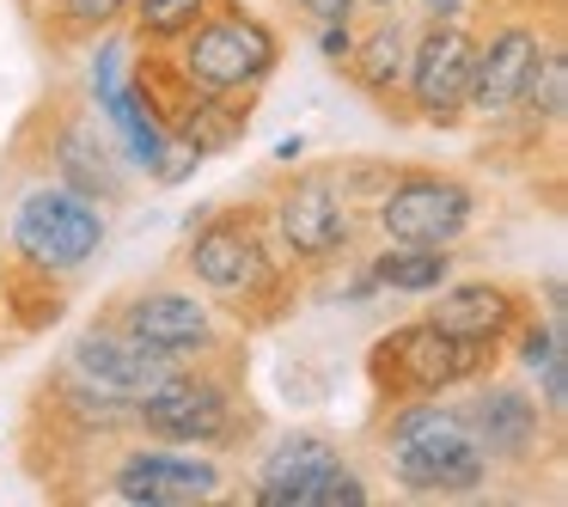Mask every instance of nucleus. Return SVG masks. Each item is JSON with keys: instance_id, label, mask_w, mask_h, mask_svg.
<instances>
[{"instance_id": "a211bd4d", "label": "nucleus", "mask_w": 568, "mask_h": 507, "mask_svg": "<svg viewBox=\"0 0 568 507\" xmlns=\"http://www.w3.org/2000/svg\"><path fill=\"white\" fill-rule=\"evenodd\" d=\"M470 55H477L470 19H416V43H409V68H404V123H428V129L465 123Z\"/></svg>"}, {"instance_id": "f3484780", "label": "nucleus", "mask_w": 568, "mask_h": 507, "mask_svg": "<svg viewBox=\"0 0 568 507\" xmlns=\"http://www.w3.org/2000/svg\"><path fill=\"white\" fill-rule=\"evenodd\" d=\"M470 221H477V190L434 165H397L367 209V226L392 245H458Z\"/></svg>"}, {"instance_id": "dca6fc26", "label": "nucleus", "mask_w": 568, "mask_h": 507, "mask_svg": "<svg viewBox=\"0 0 568 507\" xmlns=\"http://www.w3.org/2000/svg\"><path fill=\"white\" fill-rule=\"evenodd\" d=\"M458 397H465V416H470V428H477L483 453H489L495 477H501V470L538 477V465H556V453H562V416H550L531 385L483 373V379Z\"/></svg>"}, {"instance_id": "f257e3e1", "label": "nucleus", "mask_w": 568, "mask_h": 507, "mask_svg": "<svg viewBox=\"0 0 568 507\" xmlns=\"http://www.w3.org/2000/svg\"><path fill=\"white\" fill-rule=\"evenodd\" d=\"M184 275L190 287L214 300L239 331H257L294 312L306 275L287 263V251L275 245L270 221H263L257 202H239V209H209L184 239Z\"/></svg>"}, {"instance_id": "393cba45", "label": "nucleus", "mask_w": 568, "mask_h": 507, "mask_svg": "<svg viewBox=\"0 0 568 507\" xmlns=\"http://www.w3.org/2000/svg\"><path fill=\"white\" fill-rule=\"evenodd\" d=\"M312 38H318V55L331 68H343L348 43H355V19H331V26H312Z\"/></svg>"}, {"instance_id": "5701e85b", "label": "nucleus", "mask_w": 568, "mask_h": 507, "mask_svg": "<svg viewBox=\"0 0 568 507\" xmlns=\"http://www.w3.org/2000/svg\"><path fill=\"white\" fill-rule=\"evenodd\" d=\"M38 19V31L55 43V50H87L92 38L123 26L129 0H31L26 7Z\"/></svg>"}, {"instance_id": "0eeeda50", "label": "nucleus", "mask_w": 568, "mask_h": 507, "mask_svg": "<svg viewBox=\"0 0 568 507\" xmlns=\"http://www.w3.org/2000/svg\"><path fill=\"white\" fill-rule=\"evenodd\" d=\"M165 55H172V68L190 87L221 92V99H239V104H257V92L282 68V31L263 13H251L245 0H221Z\"/></svg>"}, {"instance_id": "c756f323", "label": "nucleus", "mask_w": 568, "mask_h": 507, "mask_svg": "<svg viewBox=\"0 0 568 507\" xmlns=\"http://www.w3.org/2000/svg\"><path fill=\"white\" fill-rule=\"evenodd\" d=\"M19 7H31V0H19Z\"/></svg>"}, {"instance_id": "423d86ee", "label": "nucleus", "mask_w": 568, "mask_h": 507, "mask_svg": "<svg viewBox=\"0 0 568 507\" xmlns=\"http://www.w3.org/2000/svg\"><path fill=\"white\" fill-rule=\"evenodd\" d=\"M501 348L465 343V336L440 331L434 318H404L367 348V385L373 404H409V397H458L501 367Z\"/></svg>"}, {"instance_id": "4be33fe9", "label": "nucleus", "mask_w": 568, "mask_h": 507, "mask_svg": "<svg viewBox=\"0 0 568 507\" xmlns=\"http://www.w3.org/2000/svg\"><path fill=\"white\" fill-rule=\"evenodd\" d=\"M361 270L379 294H434L458 275V245H392V239H379V251Z\"/></svg>"}, {"instance_id": "9d476101", "label": "nucleus", "mask_w": 568, "mask_h": 507, "mask_svg": "<svg viewBox=\"0 0 568 507\" xmlns=\"http://www.w3.org/2000/svg\"><path fill=\"white\" fill-rule=\"evenodd\" d=\"M111 239V221H104L99 202H87L80 190L55 184V178H38L26 196L13 202V221H7V251H13L19 270L55 275V282H74L92 257Z\"/></svg>"}, {"instance_id": "ddd939ff", "label": "nucleus", "mask_w": 568, "mask_h": 507, "mask_svg": "<svg viewBox=\"0 0 568 507\" xmlns=\"http://www.w3.org/2000/svg\"><path fill=\"white\" fill-rule=\"evenodd\" d=\"M92 495H116V501H135V507H196V501L233 495V477H226L221 453L129 434V440L104 458Z\"/></svg>"}, {"instance_id": "7ed1b4c3", "label": "nucleus", "mask_w": 568, "mask_h": 507, "mask_svg": "<svg viewBox=\"0 0 568 507\" xmlns=\"http://www.w3.org/2000/svg\"><path fill=\"white\" fill-rule=\"evenodd\" d=\"M263 416L245 385V348L202 361H178L160 385L135 404V434L172 446H202V453H245L257 440Z\"/></svg>"}, {"instance_id": "cd10ccee", "label": "nucleus", "mask_w": 568, "mask_h": 507, "mask_svg": "<svg viewBox=\"0 0 568 507\" xmlns=\"http://www.w3.org/2000/svg\"><path fill=\"white\" fill-rule=\"evenodd\" d=\"M300 153H306V141H300V135L275 141V165H300Z\"/></svg>"}, {"instance_id": "20e7f679", "label": "nucleus", "mask_w": 568, "mask_h": 507, "mask_svg": "<svg viewBox=\"0 0 568 507\" xmlns=\"http://www.w3.org/2000/svg\"><path fill=\"white\" fill-rule=\"evenodd\" d=\"M257 209H263L275 245L287 251V263H294L300 275L336 270V263L361 245V233H367V202L355 196L343 160L336 165H306V172L282 165V178L263 190Z\"/></svg>"}, {"instance_id": "f03ea898", "label": "nucleus", "mask_w": 568, "mask_h": 507, "mask_svg": "<svg viewBox=\"0 0 568 507\" xmlns=\"http://www.w3.org/2000/svg\"><path fill=\"white\" fill-rule=\"evenodd\" d=\"M373 458L404 495H477L495 483L489 453L465 416V397L373 404Z\"/></svg>"}, {"instance_id": "bb28decb", "label": "nucleus", "mask_w": 568, "mask_h": 507, "mask_svg": "<svg viewBox=\"0 0 568 507\" xmlns=\"http://www.w3.org/2000/svg\"><path fill=\"white\" fill-rule=\"evenodd\" d=\"M416 19H470V0H409Z\"/></svg>"}, {"instance_id": "6e6552de", "label": "nucleus", "mask_w": 568, "mask_h": 507, "mask_svg": "<svg viewBox=\"0 0 568 507\" xmlns=\"http://www.w3.org/2000/svg\"><path fill=\"white\" fill-rule=\"evenodd\" d=\"M245 495L257 507H367L373 483L324 428H287L251 465Z\"/></svg>"}, {"instance_id": "7c9ffc66", "label": "nucleus", "mask_w": 568, "mask_h": 507, "mask_svg": "<svg viewBox=\"0 0 568 507\" xmlns=\"http://www.w3.org/2000/svg\"><path fill=\"white\" fill-rule=\"evenodd\" d=\"M0 270H7V263H0Z\"/></svg>"}, {"instance_id": "412c9836", "label": "nucleus", "mask_w": 568, "mask_h": 507, "mask_svg": "<svg viewBox=\"0 0 568 507\" xmlns=\"http://www.w3.org/2000/svg\"><path fill=\"white\" fill-rule=\"evenodd\" d=\"M538 312V300L526 294L519 282H501V275H470V282H446L434 287V306L428 318L440 331L465 336V343H489L507 355V336Z\"/></svg>"}, {"instance_id": "9b49d317", "label": "nucleus", "mask_w": 568, "mask_h": 507, "mask_svg": "<svg viewBox=\"0 0 568 507\" xmlns=\"http://www.w3.org/2000/svg\"><path fill=\"white\" fill-rule=\"evenodd\" d=\"M92 62H87V99L92 111L111 123L116 148L129 153V165H135L141 178H153V184H184L190 178V153H178L172 141H165L160 116H153L148 92H141L135 68H129V38H116V31H104V38L87 43Z\"/></svg>"}, {"instance_id": "4468645a", "label": "nucleus", "mask_w": 568, "mask_h": 507, "mask_svg": "<svg viewBox=\"0 0 568 507\" xmlns=\"http://www.w3.org/2000/svg\"><path fill=\"white\" fill-rule=\"evenodd\" d=\"M129 68H135L141 92H148V104H153V116H160L165 141H172L178 153H190L196 165L214 160V153H233L239 141H245L251 104L190 87V80L172 68V55H165V50H135V43H129Z\"/></svg>"}, {"instance_id": "2eb2a0df", "label": "nucleus", "mask_w": 568, "mask_h": 507, "mask_svg": "<svg viewBox=\"0 0 568 507\" xmlns=\"http://www.w3.org/2000/svg\"><path fill=\"white\" fill-rule=\"evenodd\" d=\"M550 43H556V26L538 13H501L489 31H477L465 116H477L489 135H507L514 116L526 111V92H531V80H538Z\"/></svg>"}, {"instance_id": "c85d7f7f", "label": "nucleus", "mask_w": 568, "mask_h": 507, "mask_svg": "<svg viewBox=\"0 0 568 507\" xmlns=\"http://www.w3.org/2000/svg\"><path fill=\"white\" fill-rule=\"evenodd\" d=\"M355 7H367V13H379V7H404V0H355Z\"/></svg>"}, {"instance_id": "b1692460", "label": "nucleus", "mask_w": 568, "mask_h": 507, "mask_svg": "<svg viewBox=\"0 0 568 507\" xmlns=\"http://www.w3.org/2000/svg\"><path fill=\"white\" fill-rule=\"evenodd\" d=\"M221 0H129V13H123V26H129V43L135 50H172L178 38H184L196 19H209Z\"/></svg>"}, {"instance_id": "6ab92c4d", "label": "nucleus", "mask_w": 568, "mask_h": 507, "mask_svg": "<svg viewBox=\"0 0 568 507\" xmlns=\"http://www.w3.org/2000/svg\"><path fill=\"white\" fill-rule=\"evenodd\" d=\"M62 367L74 373L80 385H92V392L123 397V404H141V397H148L153 385H160L165 373L178 367V361L160 355V348H148V343H135L123 324H111V318L99 312V318H92L87 331L68 343Z\"/></svg>"}, {"instance_id": "aec40b11", "label": "nucleus", "mask_w": 568, "mask_h": 507, "mask_svg": "<svg viewBox=\"0 0 568 507\" xmlns=\"http://www.w3.org/2000/svg\"><path fill=\"white\" fill-rule=\"evenodd\" d=\"M409 43H416V13H404V7H379V19H367V26L355 19V43H348L343 68H336V74H343L367 104L392 111V123H404Z\"/></svg>"}, {"instance_id": "1a4fd4ad", "label": "nucleus", "mask_w": 568, "mask_h": 507, "mask_svg": "<svg viewBox=\"0 0 568 507\" xmlns=\"http://www.w3.org/2000/svg\"><path fill=\"white\" fill-rule=\"evenodd\" d=\"M129 434H135V404L92 392L68 367H55L38 385V397H31L26 458L31 465H43V458H55V465H92V458H111Z\"/></svg>"}, {"instance_id": "39448f33", "label": "nucleus", "mask_w": 568, "mask_h": 507, "mask_svg": "<svg viewBox=\"0 0 568 507\" xmlns=\"http://www.w3.org/2000/svg\"><path fill=\"white\" fill-rule=\"evenodd\" d=\"M19 148H38L43 172H50L55 184L80 190L87 202H99L104 214L123 209L129 190H135V165L116 148L111 123L92 111L87 92H50V99L31 111Z\"/></svg>"}, {"instance_id": "f8f14e48", "label": "nucleus", "mask_w": 568, "mask_h": 507, "mask_svg": "<svg viewBox=\"0 0 568 507\" xmlns=\"http://www.w3.org/2000/svg\"><path fill=\"white\" fill-rule=\"evenodd\" d=\"M104 318L123 324L135 343L160 348L172 361H202V355H226V348H245V331L214 306L202 287L190 282H141L104 306Z\"/></svg>"}, {"instance_id": "a878e982", "label": "nucleus", "mask_w": 568, "mask_h": 507, "mask_svg": "<svg viewBox=\"0 0 568 507\" xmlns=\"http://www.w3.org/2000/svg\"><path fill=\"white\" fill-rule=\"evenodd\" d=\"M287 7H294L306 26H331V19H355L361 13L355 0H287Z\"/></svg>"}]
</instances>
